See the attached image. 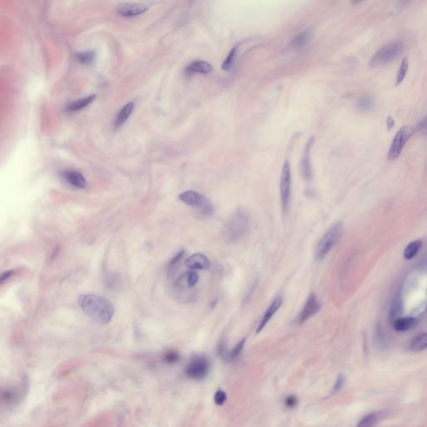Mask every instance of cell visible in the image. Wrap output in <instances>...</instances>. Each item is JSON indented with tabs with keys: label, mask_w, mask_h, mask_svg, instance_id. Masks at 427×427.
I'll list each match as a JSON object with an SVG mask.
<instances>
[{
	"label": "cell",
	"mask_w": 427,
	"mask_h": 427,
	"mask_svg": "<svg viewBox=\"0 0 427 427\" xmlns=\"http://www.w3.org/2000/svg\"><path fill=\"white\" fill-rule=\"evenodd\" d=\"M78 305L83 313L99 324L109 323L115 311L111 301L103 296L91 294L79 296Z\"/></svg>",
	"instance_id": "cell-1"
},
{
	"label": "cell",
	"mask_w": 427,
	"mask_h": 427,
	"mask_svg": "<svg viewBox=\"0 0 427 427\" xmlns=\"http://www.w3.org/2000/svg\"><path fill=\"white\" fill-rule=\"evenodd\" d=\"M250 216L245 209L235 210L225 224L224 235L229 242H236L242 239L249 230Z\"/></svg>",
	"instance_id": "cell-2"
},
{
	"label": "cell",
	"mask_w": 427,
	"mask_h": 427,
	"mask_svg": "<svg viewBox=\"0 0 427 427\" xmlns=\"http://www.w3.org/2000/svg\"><path fill=\"white\" fill-rule=\"evenodd\" d=\"M344 228L342 223L336 222L331 225L326 234L320 239L315 250V255L317 260H323L330 251L336 246L341 240Z\"/></svg>",
	"instance_id": "cell-3"
},
{
	"label": "cell",
	"mask_w": 427,
	"mask_h": 427,
	"mask_svg": "<svg viewBox=\"0 0 427 427\" xmlns=\"http://www.w3.org/2000/svg\"><path fill=\"white\" fill-rule=\"evenodd\" d=\"M404 51V44L401 41H392L382 46L375 53L370 62L372 67L383 65L398 58Z\"/></svg>",
	"instance_id": "cell-4"
},
{
	"label": "cell",
	"mask_w": 427,
	"mask_h": 427,
	"mask_svg": "<svg viewBox=\"0 0 427 427\" xmlns=\"http://www.w3.org/2000/svg\"><path fill=\"white\" fill-rule=\"evenodd\" d=\"M179 199L188 206H190L200 211L202 215L210 216L214 213V207L211 202L205 197V195H201L200 193L195 192L193 190H188L180 194L179 195Z\"/></svg>",
	"instance_id": "cell-5"
},
{
	"label": "cell",
	"mask_w": 427,
	"mask_h": 427,
	"mask_svg": "<svg viewBox=\"0 0 427 427\" xmlns=\"http://www.w3.org/2000/svg\"><path fill=\"white\" fill-rule=\"evenodd\" d=\"M280 190H281V207L283 212H286L288 210L291 195V165L288 161L285 162L282 168Z\"/></svg>",
	"instance_id": "cell-6"
},
{
	"label": "cell",
	"mask_w": 427,
	"mask_h": 427,
	"mask_svg": "<svg viewBox=\"0 0 427 427\" xmlns=\"http://www.w3.org/2000/svg\"><path fill=\"white\" fill-rule=\"evenodd\" d=\"M209 371V360L205 357H196L191 360L185 368V374L190 379L202 380L207 376Z\"/></svg>",
	"instance_id": "cell-7"
},
{
	"label": "cell",
	"mask_w": 427,
	"mask_h": 427,
	"mask_svg": "<svg viewBox=\"0 0 427 427\" xmlns=\"http://www.w3.org/2000/svg\"><path fill=\"white\" fill-rule=\"evenodd\" d=\"M412 134V129H410L409 127L403 126L402 129H399L391 144L388 153V159L390 160H395L402 154V150Z\"/></svg>",
	"instance_id": "cell-8"
},
{
	"label": "cell",
	"mask_w": 427,
	"mask_h": 427,
	"mask_svg": "<svg viewBox=\"0 0 427 427\" xmlns=\"http://www.w3.org/2000/svg\"><path fill=\"white\" fill-rule=\"evenodd\" d=\"M321 302L319 301L315 294L311 293L309 296L302 311L299 315L297 322L298 324L305 323L306 321H308L309 319H311L312 316L318 313L319 311H321Z\"/></svg>",
	"instance_id": "cell-9"
},
{
	"label": "cell",
	"mask_w": 427,
	"mask_h": 427,
	"mask_svg": "<svg viewBox=\"0 0 427 427\" xmlns=\"http://www.w3.org/2000/svg\"><path fill=\"white\" fill-rule=\"evenodd\" d=\"M314 137L309 139L306 148L304 150L303 157L301 162V172L304 179L310 180L312 177V170H311V150L314 144Z\"/></svg>",
	"instance_id": "cell-10"
},
{
	"label": "cell",
	"mask_w": 427,
	"mask_h": 427,
	"mask_svg": "<svg viewBox=\"0 0 427 427\" xmlns=\"http://www.w3.org/2000/svg\"><path fill=\"white\" fill-rule=\"evenodd\" d=\"M282 304H283V297L282 296H276V298L274 299L271 305L269 306L268 309L266 310V313L261 319V322L259 324L257 330H256V334H259L261 331H263L269 321H271L272 317L275 316V314L279 311V309L281 308Z\"/></svg>",
	"instance_id": "cell-11"
},
{
	"label": "cell",
	"mask_w": 427,
	"mask_h": 427,
	"mask_svg": "<svg viewBox=\"0 0 427 427\" xmlns=\"http://www.w3.org/2000/svg\"><path fill=\"white\" fill-rule=\"evenodd\" d=\"M148 10V6L143 3H123L117 7V13L124 17L139 15Z\"/></svg>",
	"instance_id": "cell-12"
},
{
	"label": "cell",
	"mask_w": 427,
	"mask_h": 427,
	"mask_svg": "<svg viewBox=\"0 0 427 427\" xmlns=\"http://www.w3.org/2000/svg\"><path fill=\"white\" fill-rule=\"evenodd\" d=\"M185 266L190 270H208L210 268V262L207 256L203 254H195L186 259Z\"/></svg>",
	"instance_id": "cell-13"
},
{
	"label": "cell",
	"mask_w": 427,
	"mask_h": 427,
	"mask_svg": "<svg viewBox=\"0 0 427 427\" xmlns=\"http://www.w3.org/2000/svg\"><path fill=\"white\" fill-rule=\"evenodd\" d=\"M62 177L66 182L77 189H83L86 187V180L81 173L76 170H66L62 173Z\"/></svg>",
	"instance_id": "cell-14"
},
{
	"label": "cell",
	"mask_w": 427,
	"mask_h": 427,
	"mask_svg": "<svg viewBox=\"0 0 427 427\" xmlns=\"http://www.w3.org/2000/svg\"><path fill=\"white\" fill-rule=\"evenodd\" d=\"M417 319L410 316L406 318H398L392 325L396 331L398 332H405L414 328L415 326L417 325Z\"/></svg>",
	"instance_id": "cell-15"
},
{
	"label": "cell",
	"mask_w": 427,
	"mask_h": 427,
	"mask_svg": "<svg viewBox=\"0 0 427 427\" xmlns=\"http://www.w3.org/2000/svg\"><path fill=\"white\" fill-rule=\"evenodd\" d=\"M134 104L132 102L123 107V109L117 114L116 119L114 122L115 128L121 127L126 122L127 119H129V117L130 116L132 111L134 110Z\"/></svg>",
	"instance_id": "cell-16"
},
{
	"label": "cell",
	"mask_w": 427,
	"mask_h": 427,
	"mask_svg": "<svg viewBox=\"0 0 427 427\" xmlns=\"http://www.w3.org/2000/svg\"><path fill=\"white\" fill-rule=\"evenodd\" d=\"M191 73H209L212 71V66L205 61H195L187 67Z\"/></svg>",
	"instance_id": "cell-17"
},
{
	"label": "cell",
	"mask_w": 427,
	"mask_h": 427,
	"mask_svg": "<svg viewBox=\"0 0 427 427\" xmlns=\"http://www.w3.org/2000/svg\"><path fill=\"white\" fill-rule=\"evenodd\" d=\"M96 99L95 94H92L90 96L85 97L83 99H78L76 101L72 102L68 104V110L71 112L78 111L80 109L85 108L89 104H91L92 102H94V99Z\"/></svg>",
	"instance_id": "cell-18"
},
{
	"label": "cell",
	"mask_w": 427,
	"mask_h": 427,
	"mask_svg": "<svg viewBox=\"0 0 427 427\" xmlns=\"http://www.w3.org/2000/svg\"><path fill=\"white\" fill-rule=\"evenodd\" d=\"M427 348V333H422L416 336L411 344V349L414 352H420Z\"/></svg>",
	"instance_id": "cell-19"
},
{
	"label": "cell",
	"mask_w": 427,
	"mask_h": 427,
	"mask_svg": "<svg viewBox=\"0 0 427 427\" xmlns=\"http://www.w3.org/2000/svg\"><path fill=\"white\" fill-rule=\"evenodd\" d=\"M422 243L420 240H415L410 243L405 249L403 256L406 260H412L417 255L420 249L422 247Z\"/></svg>",
	"instance_id": "cell-20"
},
{
	"label": "cell",
	"mask_w": 427,
	"mask_h": 427,
	"mask_svg": "<svg viewBox=\"0 0 427 427\" xmlns=\"http://www.w3.org/2000/svg\"><path fill=\"white\" fill-rule=\"evenodd\" d=\"M311 40V33L308 31H305L296 36L291 41V45L292 48H303Z\"/></svg>",
	"instance_id": "cell-21"
},
{
	"label": "cell",
	"mask_w": 427,
	"mask_h": 427,
	"mask_svg": "<svg viewBox=\"0 0 427 427\" xmlns=\"http://www.w3.org/2000/svg\"><path fill=\"white\" fill-rule=\"evenodd\" d=\"M382 414L380 412H375L367 415L359 422L357 427H373L381 419Z\"/></svg>",
	"instance_id": "cell-22"
},
{
	"label": "cell",
	"mask_w": 427,
	"mask_h": 427,
	"mask_svg": "<svg viewBox=\"0 0 427 427\" xmlns=\"http://www.w3.org/2000/svg\"><path fill=\"white\" fill-rule=\"evenodd\" d=\"M76 58L79 63L83 64H91L95 59V53L93 51H85L76 54Z\"/></svg>",
	"instance_id": "cell-23"
},
{
	"label": "cell",
	"mask_w": 427,
	"mask_h": 427,
	"mask_svg": "<svg viewBox=\"0 0 427 427\" xmlns=\"http://www.w3.org/2000/svg\"><path fill=\"white\" fill-rule=\"evenodd\" d=\"M408 68H409V61H408V58H405L400 65L399 69L397 71V79H396L397 85L401 84L404 80V78L407 75V71H408Z\"/></svg>",
	"instance_id": "cell-24"
},
{
	"label": "cell",
	"mask_w": 427,
	"mask_h": 427,
	"mask_svg": "<svg viewBox=\"0 0 427 427\" xmlns=\"http://www.w3.org/2000/svg\"><path fill=\"white\" fill-rule=\"evenodd\" d=\"M401 312H402V304L400 299L397 298L392 304V308L390 311V321L392 324L394 323L395 321L399 318Z\"/></svg>",
	"instance_id": "cell-25"
},
{
	"label": "cell",
	"mask_w": 427,
	"mask_h": 427,
	"mask_svg": "<svg viewBox=\"0 0 427 427\" xmlns=\"http://www.w3.org/2000/svg\"><path fill=\"white\" fill-rule=\"evenodd\" d=\"M237 46H235V47H234L230 51V53H229L227 57L225 58V60L224 61V63L221 65V68H222L223 70H230V68H231L233 63L235 62V56H236V53H237Z\"/></svg>",
	"instance_id": "cell-26"
},
{
	"label": "cell",
	"mask_w": 427,
	"mask_h": 427,
	"mask_svg": "<svg viewBox=\"0 0 427 427\" xmlns=\"http://www.w3.org/2000/svg\"><path fill=\"white\" fill-rule=\"evenodd\" d=\"M373 100L369 96H363L357 102V107L362 111H369L373 108Z\"/></svg>",
	"instance_id": "cell-27"
},
{
	"label": "cell",
	"mask_w": 427,
	"mask_h": 427,
	"mask_svg": "<svg viewBox=\"0 0 427 427\" xmlns=\"http://www.w3.org/2000/svg\"><path fill=\"white\" fill-rule=\"evenodd\" d=\"M245 339H243L241 341L233 348L232 351L227 355L228 359L233 360L240 354V352H242L243 347L245 346Z\"/></svg>",
	"instance_id": "cell-28"
},
{
	"label": "cell",
	"mask_w": 427,
	"mask_h": 427,
	"mask_svg": "<svg viewBox=\"0 0 427 427\" xmlns=\"http://www.w3.org/2000/svg\"><path fill=\"white\" fill-rule=\"evenodd\" d=\"M185 279H186V281H187L188 286L190 288H193L194 286H196V284L198 283V281H199V276H198V274L195 271H188L186 273H185Z\"/></svg>",
	"instance_id": "cell-29"
},
{
	"label": "cell",
	"mask_w": 427,
	"mask_h": 427,
	"mask_svg": "<svg viewBox=\"0 0 427 427\" xmlns=\"http://www.w3.org/2000/svg\"><path fill=\"white\" fill-rule=\"evenodd\" d=\"M179 354L175 351H169L164 354V360L168 363H175L179 361Z\"/></svg>",
	"instance_id": "cell-30"
},
{
	"label": "cell",
	"mask_w": 427,
	"mask_h": 427,
	"mask_svg": "<svg viewBox=\"0 0 427 427\" xmlns=\"http://www.w3.org/2000/svg\"><path fill=\"white\" fill-rule=\"evenodd\" d=\"M427 311V302H424V303H422L421 306L418 307V308L416 309L414 311H413V313H412V317L413 318L417 319L420 316H423Z\"/></svg>",
	"instance_id": "cell-31"
},
{
	"label": "cell",
	"mask_w": 427,
	"mask_h": 427,
	"mask_svg": "<svg viewBox=\"0 0 427 427\" xmlns=\"http://www.w3.org/2000/svg\"><path fill=\"white\" fill-rule=\"evenodd\" d=\"M227 399L226 394L222 391H218L215 395V404L218 406H222L225 403V401Z\"/></svg>",
	"instance_id": "cell-32"
},
{
	"label": "cell",
	"mask_w": 427,
	"mask_h": 427,
	"mask_svg": "<svg viewBox=\"0 0 427 427\" xmlns=\"http://www.w3.org/2000/svg\"><path fill=\"white\" fill-rule=\"evenodd\" d=\"M417 131L427 136V116L425 117L417 124Z\"/></svg>",
	"instance_id": "cell-33"
},
{
	"label": "cell",
	"mask_w": 427,
	"mask_h": 427,
	"mask_svg": "<svg viewBox=\"0 0 427 427\" xmlns=\"http://www.w3.org/2000/svg\"><path fill=\"white\" fill-rule=\"evenodd\" d=\"M184 255H185V250H180V252L178 253L177 255H175V257L173 258L172 261H170L169 268H175V266L180 263V261H181V259L183 258Z\"/></svg>",
	"instance_id": "cell-34"
},
{
	"label": "cell",
	"mask_w": 427,
	"mask_h": 427,
	"mask_svg": "<svg viewBox=\"0 0 427 427\" xmlns=\"http://www.w3.org/2000/svg\"><path fill=\"white\" fill-rule=\"evenodd\" d=\"M14 273H15V271H13V270H10V271L3 272V273L1 275V277H0V282H1V283H3L4 281H7V280H8L9 278H11V277L14 275Z\"/></svg>",
	"instance_id": "cell-35"
},
{
	"label": "cell",
	"mask_w": 427,
	"mask_h": 427,
	"mask_svg": "<svg viewBox=\"0 0 427 427\" xmlns=\"http://www.w3.org/2000/svg\"><path fill=\"white\" fill-rule=\"evenodd\" d=\"M296 404H297V399H296V397H294V396H291V397H289L286 398V407H289V408H293V407H296Z\"/></svg>",
	"instance_id": "cell-36"
},
{
	"label": "cell",
	"mask_w": 427,
	"mask_h": 427,
	"mask_svg": "<svg viewBox=\"0 0 427 427\" xmlns=\"http://www.w3.org/2000/svg\"><path fill=\"white\" fill-rule=\"evenodd\" d=\"M345 382V378L344 377H342V376H340L339 377L338 379L336 381V385H335V387H334V392H338L341 389V387H343V385H344Z\"/></svg>",
	"instance_id": "cell-37"
},
{
	"label": "cell",
	"mask_w": 427,
	"mask_h": 427,
	"mask_svg": "<svg viewBox=\"0 0 427 427\" xmlns=\"http://www.w3.org/2000/svg\"><path fill=\"white\" fill-rule=\"evenodd\" d=\"M387 126L389 129H392V127L394 126L395 121L394 119H392V117L389 116L387 118Z\"/></svg>",
	"instance_id": "cell-38"
}]
</instances>
